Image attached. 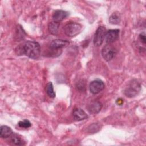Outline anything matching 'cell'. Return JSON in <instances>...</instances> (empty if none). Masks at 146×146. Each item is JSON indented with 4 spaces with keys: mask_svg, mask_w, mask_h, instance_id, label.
Wrapping results in <instances>:
<instances>
[{
    "mask_svg": "<svg viewBox=\"0 0 146 146\" xmlns=\"http://www.w3.org/2000/svg\"><path fill=\"white\" fill-rule=\"evenodd\" d=\"M19 52L31 59H37L40 54V46L35 41H27L19 47Z\"/></svg>",
    "mask_w": 146,
    "mask_h": 146,
    "instance_id": "cell-1",
    "label": "cell"
},
{
    "mask_svg": "<svg viewBox=\"0 0 146 146\" xmlns=\"http://www.w3.org/2000/svg\"><path fill=\"white\" fill-rule=\"evenodd\" d=\"M141 90V85L136 79H133L129 82L125 87L124 93L125 95L129 98H132L136 96Z\"/></svg>",
    "mask_w": 146,
    "mask_h": 146,
    "instance_id": "cell-2",
    "label": "cell"
},
{
    "mask_svg": "<svg viewBox=\"0 0 146 146\" xmlns=\"http://www.w3.org/2000/svg\"><path fill=\"white\" fill-rule=\"evenodd\" d=\"M82 25L76 22H69L67 23L64 28V34L69 37H74L77 35L82 30Z\"/></svg>",
    "mask_w": 146,
    "mask_h": 146,
    "instance_id": "cell-3",
    "label": "cell"
},
{
    "mask_svg": "<svg viewBox=\"0 0 146 146\" xmlns=\"http://www.w3.org/2000/svg\"><path fill=\"white\" fill-rule=\"evenodd\" d=\"M101 53L102 57L105 60L110 61L115 56L117 50L111 44H106V45L103 47Z\"/></svg>",
    "mask_w": 146,
    "mask_h": 146,
    "instance_id": "cell-4",
    "label": "cell"
},
{
    "mask_svg": "<svg viewBox=\"0 0 146 146\" xmlns=\"http://www.w3.org/2000/svg\"><path fill=\"white\" fill-rule=\"evenodd\" d=\"M105 34L106 29L103 26H100L97 29L94 38V44L95 46H99L103 43Z\"/></svg>",
    "mask_w": 146,
    "mask_h": 146,
    "instance_id": "cell-5",
    "label": "cell"
},
{
    "mask_svg": "<svg viewBox=\"0 0 146 146\" xmlns=\"http://www.w3.org/2000/svg\"><path fill=\"white\" fill-rule=\"evenodd\" d=\"M119 30L112 29L106 32L104 36V40L107 44H111L112 43L115 42L119 38Z\"/></svg>",
    "mask_w": 146,
    "mask_h": 146,
    "instance_id": "cell-6",
    "label": "cell"
},
{
    "mask_svg": "<svg viewBox=\"0 0 146 146\" xmlns=\"http://www.w3.org/2000/svg\"><path fill=\"white\" fill-rule=\"evenodd\" d=\"M105 85L103 81L97 79L95 80L90 84V91L93 94H97L104 88Z\"/></svg>",
    "mask_w": 146,
    "mask_h": 146,
    "instance_id": "cell-7",
    "label": "cell"
},
{
    "mask_svg": "<svg viewBox=\"0 0 146 146\" xmlns=\"http://www.w3.org/2000/svg\"><path fill=\"white\" fill-rule=\"evenodd\" d=\"M102 107V103L99 101H93L87 106V110L91 114L95 115L99 113Z\"/></svg>",
    "mask_w": 146,
    "mask_h": 146,
    "instance_id": "cell-8",
    "label": "cell"
},
{
    "mask_svg": "<svg viewBox=\"0 0 146 146\" xmlns=\"http://www.w3.org/2000/svg\"><path fill=\"white\" fill-rule=\"evenodd\" d=\"M69 44V42L67 40H62V39H55L52 40L50 44V48L53 50H56L61 49Z\"/></svg>",
    "mask_w": 146,
    "mask_h": 146,
    "instance_id": "cell-9",
    "label": "cell"
},
{
    "mask_svg": "<svg viewBox=\"0 0 146 146\" xmlns=\"http://www.w3.org/2000/svg\"><path fill=\"white\" fill-rule=\"evenodd\" d=\"M73 117L76 121H81L88 117L87 113L81 108H76L73 111Z\"/></svg>",
    "mask_w": 146,
    "mask_h": 146,
    "instance_id": "cell-10",
    "label": "cell"
},
{
    "mask_svg": "<svg viewBox=\"0 0 146 146\" xmlns=\"http://www.w3.org/2000/svg\"><path fill=\"white\" fill-rule=\"evenodd\" d=\"M68 15V13L62 10H58L55 11L52 15V18L54 21L59 22L65 19Z\"/></svg>",
    "mask_w": 146,
    "mask_h": 146,
    "instance_id": "cell-11",
    "label": "cell"
},
{
    "mask_svg": "<svg viewBox=\"0 0 146 146\" xmlns=\"http://www.w3.org/2000/svg\"><path fill=\"white\" fill-rule=\"evenodd\" d=\"M13 134L12 129L7 125H2L0 129V136L2 138H7Z\"/></svg>",
    "mask_w": 146,
    "mask_h": 146,
    "instance_id": "cell-12",
    "label": "cell"
},
{
    "mask_svg": "<svg viewBox=\"0 0 146 146\" xmlns=\"http://www.w3.org/2000/svg\"><path fill=\"white\" fill-rule=\"evenodd\" d=\"M59 26L60 25L59 22H57L55 21H52L50 22L48 25V29L50 33L52 35H57L58 33Z\"/></svg>",
    "mask_w": 146,
    "mask_h": 146,
    "instance_id": "cell-13",
    "label": "cell"
},
{
    "mask_svg": "<svg viewBox=\"0 0 146 146\" xmlns=\"http://www.w3.org/2000/svg\"><path fill=\"white\" fill-rule=\"evenodd\" d=\"M121 21V16L119 13L114 12L109 18V22L113 25L119 24Z\"/></svg>",
    "mask_w": 146,
    "mask_h": 146,
    "instance_id": "cell-14",
    "label": "cell"
},
{
    "mask_svg": "<svg viewBox=\"0 0 146 146\" xmlns=\"http://www.w3.org/2000/svg\"><path fill=\"white\" fill-rule=\"evenodd\" d=\"M11 142L17 145H22L25 144V141L17 134H13L11 136Z\"/></svg>",
    "mask_w": 146,
    "mask_h": 146,
    "instance_id": "cell-15",
    "label": "cell"
},
{
    "mask_svg": "<svg viewBox=\"0 0 146 146\" xmlns=\"http://www.w3.org/2000/svg\"><path fill=\"white\" fill-rule=\"evenodd\" d=\"M46 91L47 94V95L50 98H55V93L54 91L53 85L51 82H48L46 87Z\"/></svg>",
    "mask_w": 146,
    "mask_h": 146,
    "instance_id": "cell-16",
    "label": "cell"
},
{
    "mask_svg": "<svg viewBox=\"0 0 146 146\" xmlns=\"http://www.w3.org/2000/svg\"><path fill=\"white\" fill-rule=\"evenodd\" d=\"M18 126L21 128H27L30 127H31V123L30 122L27 120H24L23 121H20L18 122Z\"/></svg>",
    "mask_w": 146,
    "mask_h": 146,
    "instance_id": "cell-17",
    "label": "cell"
},
{
    "mask_svg": "<svg viewBox=\"0 0 146 146\" xmlns=\"http://www.w3.org/2000/svg\"><path fill=\"white\" fill-rule=\"evenodd\" d=\"M139 38L141 40V42L142 43H143L144 44L146 42V39H145V33L143 32L142 33H141L140 35H139Z\"/></svg>",
    "mask_w": 146,
    "mask_h": 146,
    "instance_id": "cell-18",
    "label": "cell"
}]
</instances>
